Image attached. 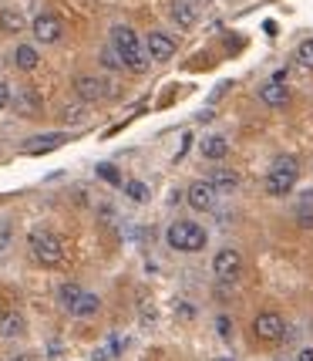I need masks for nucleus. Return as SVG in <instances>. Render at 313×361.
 Wrapping results in <instances>:
<instances>
[{
  "instance_id": "f257e3e1",
  "label": "nucleus",
  "mask_w": 313,
  "mask_h": 361,
  "mask_svg": "<svg viewBox=\"0 0 313 361\" xmlns=\"http://www.w3.org/2000/svg\"><path fill=\"white\" fill-rule=\"evenodd\" d=\"M111 51L122 58V68H132V71H145L148 68V54L141 51L139 34L125 27V24L111 27Z\"/></svg>"
},
{
  "instance_id": "f03ea898",
  "label": "nucleus",
  "mask_w": 313,
  "mask_h": 361,
  "mask_svg": "<svg viewBox=\"0 0 313 361\" xmlns=\"http://www.w3.org/2000/svg\"><path fill=\"white\" fill-rule=\"evenodd\" d=\"M165 243L179 253H199L205 247V230L192 220H175L165 230Z\"/></svg>"
},
{
  "instance_id": "7ed1b4c3",
  "label": "nucleus",
  "mask_w": 313,
  "mask_h": 361,
  "mask_svg": "<svg viewBox=\"0 0 313 361\" xmlns=\"http://www.w3.org/2000/svg\"><path fill=\"white\" fill-rule=\"evenodd\" d=\"M297 183H300V162L297 159L283 156L269 166V173H267V192L269 196H286Z\"/></svg>"
},
{
  "instance_id": "20e7f679",
  "label": "nucleus",
  "mask_w": 313,
  "mask_h": 361,
  "mask_svg": "<svg viewBox=\"0 0 313 361\" xmlns=\"http://www.w3.org/2000/svg\"><path fill=\"white\" fill-rule=\"evenodd\" d=\"M31 253L37 257V264H44V267H58V264L64 260L61 236H54L51 230H34L31 233Z\"/></svg>"
},
{
  "instance_id": "39448f33",
  "label": "nucleus",
  "mask_w": 313,
  "mask_h": 361,
  "mask_svg": "<svg viewBox=\"0 0 313 361\" xmlns=\"http://www.w3.org/2000/svg\"><path fill=\"white\" fill-rule=\"evenodd\" d=\"M253 334H256L260 341L273 345V341H280L283 334H286V321H283V314H276V311H263V314H256V321H253Z\"/></svg>"
},
{
  "instance_id": "423d86ee",
  "label": "nucleus",
  "mask_w": 313,
  "mask_h": 361,
  "mask_svg": "<svg viewBox=\"0 0 313 361\" xmlns=\"http://www.w3.org/2000/svg\"><path fill=\"white\" fill-rule=\"evenodd\" d=\"M212 270H216V277H219L222 283L239 281V274H243V253L233 250V247L219 250L216 253V260H212Z\"/></svg>"
},
{
  "instance_id": "0eeeda50",
  "label": "nucleus",
  "mask_w": 313,
  "mask_h": 361,
  "mask_svg": "<svg viewBox=\"0 0 313 361\" xmlns=\"http://www.w3.org/2000/svg\"><path fill=\"white\" fill-rule=\"evenodd\" d=\"M31 31L41 44H54V41H61L64 24H61V17H54V14H37L31 24Z\"/></svg>"
},
{
  "instance_id": "6e6552de",
  "label": "nucleus",
  "mask_w": 313,
  "mask_h": 361,
  "mask_svg": "<svg viewBox=\"0 0 313 361\" xmlns=\"http://www.w3.org/2000/svg\"><path fill=\"white\" fill-rule=\"evenodd\" d=\"M75 92L81 102H101L111 94V85L105 78H94V75H81V78H75Z\"/></svg>"
},
{
  "instance_id": "1a4fd4ad",
  "label": "nucleus",
  "mask_w": 313,
  "mask_h": 361,
  "mask_svg": "<svg viewBox=\"0 0 313 361\" xmlns=\"http://www.w3.org/2000/svg\"><path fill=\"white\" fill-rule=\"evenodd\" d=\"M145 54H148L152 61H169V58L175 54V41L169 37V34L152 31L148 34V41H145Z\"/></svg>"
},
{
  "instance_id": "9d476101",
  "label": "nucleus",
  "mask_w": 313,
  "mask_h": 361,
  "mask_svg": "<svg viewBox=\"0 0 313 361\" xmlns=\"http://www.w3.org/2000/svg\"><path fill=\"white\" fill-rule=\"evenodd\" d=\"M212 203H216V189L209 186L205 179H199V183H192V186H189V206H192L196 213L212 209Z\"/></svg>"
},
{
  "instance_id": "9b49d317",
  "label": "nucleus",
  "mask_w": 313,
  "mask_h": 361,
  "mask_svg": "<svg viewBox=\"0 0 313 361\" xmlns=\"http://www.w3.org/2000/svg\"><path fill=\"white\" fill-rule=\"evenodd\" d=\"M64 142L61 132H51V135H37V139H27L24 145H20V152L24 156H41V152H54L58 145Z\"/></svg>"
},
{
  "instance_id": "f8f14e48",
  "label": "nucleus",
  "mask_w": 313,
  "mask_h": 361,
  "mask_svg": "<svg viewBox=\"0 0 313 361\" xmlns=\"http://www.w3.org/2000/svg\"><path fill=\"white\" fill-rule=\"evenodd\" d=\"M260 98L267 102L269 109H283V105L290 102V92H286V85H283V81H267V85L260 88Z\"/></svg>"
},
{
  "instance_id": "ddd939ff",
  "label": "nucleus",
  "mask_w": 313,
  "mask_h": 361,
  "mask_svg": "<svg viewBox=\"0 0 313 361\" xmlns=\"http://www.w3.org/2000/svg\"><path fill=\"white\" fill-rule=\"evenodd\" d=\"M199 149H203V159H209V162H219V159L229 156V142L222 135H205Z\"/></svg>"
},
{
  "instance_id": "4468645a",
  "label": "nucleus",
  "mask_w": 313,
  "mask_h": 361,
  "mask_svg": "<svg viewBox=\"0 0 313 361\" xmlns=\"http://www.w3.org/2000/svg\"><path fill=\"white\" fill-rule=\"evenodd\" d=\"M24 331H27V324H24V317L17 314V311H4L0 314V338L11 341V338H20Z\"/></svg>"
},
{
  "instance_id": "2eb2a0df",
  "label": "nucleus",
  "mask_w": 313,
  "mask_h": 361,
  "mask_svg": "<svg viewBox=\"0 0 313 361\" xmlns=\"http://www.w3.org/2000/svg\"><path fill=\"white\" fill-rule=\"evenodd\" d=\"M14 64L20 68V71H34V68L41 64V54H37V47H34V44H17Z\"/></svg>"
},
{
  "instance_id": "dca6fc26",
  "label": "nucleus",
  "mask_w": 313,
  "mask_h": 361,
  "mask_svg": "<svg viewBox=\"0 0 313 361\" xmlns=\"http://www.w3.org/2000/svg\"><path fill=\"white\" fill-rule=\"evenodd\" d=\"M205 183H209V186L216 189V192H233V189L239 186V176H236L233 169H216V173L209 176Z\"/></svg>"
},
{
  "instance_id": "f3484780",
  "label": "nucleus",
  "mask_w": 313,
  "mask_h": 361,
  "mask_svg": "<svg viewBox=\"0 0 313 361\" xmlns=\"http://www.w3.org/2000/svg\"><path fill=\"white\" fill-rule=\"evenodd\" d=\"M196 7L189 4V0H175L172 4V20L179 24V27H196Z\"/></svg>"
},
{
  "instance_id": "a211bd4d",
  "label": "nucleus",
  "mask_w": 313,
  "mask_h": 361,
  "mask_svg": "<svg viewBox=\"0 0 313 361\" xmlns=\"http://www.w3.org/2000/svg\"><path fill=\"white\" fill-rule=\"evenodd\" d=\"M98 307H101V300L94 298V294H88V290H84V294H81V298L75 300V304H71L68 311H71L75 317H91V314H98Z\"/></svg>"
},
{
  "instance_id": "6ab92c4d",
  "label": "nucleus",
  "mask_w": 313,
  "mask_h": 361,
  "mask_svg": "<svg viewBox=\"0 0 313 361\" xmlns=\"http://www.w3.org/2000/svg\"><path fill=\"white\" fill-rule=\"evenodd\" d=\"M11 102L17 105V111L20 115H34V111L41 109V98L31 92V88H24V92H17V94H11Z\"/></svg>"
},
{
  "instance_id": "aec40b11",
  "label": "nucleus",
  "mask_w": 313,
  "mask_h": 361,
  "mask_svg": "<svg viewBox=\"0 0 313 361\" xmlns=\"http://www.w3.org/2000/svg\"><path fill=\"white\" fill-rule=\"evenodd\" d=\"M27 24H24V14L20 11H0V31H7V34H17V31H24Z\"/></svg>"
},
{
  "instance_id": "412c9836",
  "label": "nucleus",
  "mask_w": 313,
  "mask_h": 361,
  "mask_svg": "<svg viewBox=\"0 0 313 361\" xmlns=\"http://www.w3.org/2000/svg\"><path fill=\"white\" fill-rule=\"evenodd\" d=\"M297 64L307 68V71H313V37H307V41L297 44Z\"/></svg>"
},
{
  "instance_id": "4be33fe9",
  "label": "nucleus",
  "mask_w": 313,
  "mask_h": 361,
  "mask_svg": "<svg viewBox=\"0 0 313 361\" xmlns=\"http://www.w3.org/2000/svg\"><path fill=\"white\" fill-rule=\"evenodd\" d=\"M125 196H128V200H135V203H145V200H148V186H145L141 179H128V183H125Z\"/></svg>"
},
{
  "instance_id": "5701e85b",
  "label": "nucleus",
  "mask_w": 313,
  "mask_h": 361,
  "mask_svg": "<svg viewBox=\"0 0 313 361\" xmlns=\"http://www.w3.org/2000/svg\"><path fill=\"white\" fill-rule=\"evenodd\" d=\"M81 294H84V290H81L78 283H61V290H58V300H61L64 307H71V304H75Z\"/></svg>"
},
{
  "instance_id": "b1692460",
  "label": "nucleus",
  "mask_w": 313,
  "mask_h": 361,
  "mask_svg": "<svg viewBox=\"0 0 313 361\" xmlns=\"http://www.w3.org/2000/svg\"><path fill=\"white\" fill-rule=\"evenodd\" d=\"M98 176H101L105 183H111V186H122V176H118V169H115V166H108V162H101V166H98Z\"/></svg>"
},
{
  "instance_id": "393cba45",
  "label": "nucleus",
  "mask_w": 313,
  "mask_h": 361,
  "mask_svg": "<svg viewBox=\"0 0 313 361\" xmlns=\"http://www.w3.org/2000/svg\"><path fill=\"white\" fill-rule=\"evenodd\" d=\"M101 64H105V68H111V71H118V68H122V58H118V54H115V51H101Z\"/></svg>"
},
{
  "instance_id": "a878e982",
  "label": "nucleus",
  "mask_w": 313,
  "mask_h": 361,
  "mask_svg": "<svg viewBox=\"0 0 313 361\" xmlns=\"http://www.w3.org/2000/svg\"><path fill=\"white\" fill-rule=\"evenodd\" d=\"M64 118H68V122H81V118H84V111H81V105H68Z\"/></svg>"
},
{
  "instance_id": "bb28decb",
  "label": "nucleus",
  "mask_w": 313,
  "mask_h": 361,
  "mask_svg": "<svg viewBox=\"0 0 313 361\" xmlns=\"http://www.w3.org/2000/svg\"><path fill=\"white\" fill-rule=\"evenodd\" d=\"M175 314L182 317V321H192V317H196V307H192V304H179V307H175Z\"/></svg>"
},
{
  "instance_id": "cd10ccee",
  "label": "nucleus",
  "mask_w": 313,
  "mask_h": 361,
  "mask_svg": "<svg viewBox=\"0 0 313 361\" xmlns=\"http://www.w3.org/2000/svg\"><path fill=\"white\" fill-rule=\"evenodd\" d=\"M216 331H219L222 338H229V331H233V328H229V317H226V314L216 317Z\"/></svg>"
},
{
  "instance_id": "c85d7f7f",
  "label": "nucleus",
  "mask_w": 313,
  "mask_h": 361,
  "mask_svg": "<svg viewBox=\"0 0 313 361\" xmlns=\"http://www.w3.org/2000/svg\"><path fill=\"white\" fill-rule=\"evenodd\" d=\"M11 105V88H7V81H0V109H7Z\"/></svg>"
},
{
  "instance_id": "c756f323",
  "label": "nucleus",
  "mask_w": 313,
  "mask_h": 361,
  "mask_svg": "<svg viewBox=\"0 0 313 361\" xmlns=\"http://www.w3.org/2000/svg\"><path fill=\"white\" fill-rule=\"evenodd\" d=\"M7 243H11V226H7V223H0V250H4Z\"/></svg>"
},
{
  "instance_id": "7c9ffc66",
  "label": "nucleus",
  "mask_w": 313,
  "mask_h": 361,
  "mask_svg": "<svg viewBox=\"0 0 313 361\" xmlns=\"http://www.w3.org/2000/svg\"><path fill=\"white\" fill-rule=\"evenodd\" d=\"M300 223H303V226H313V213H310V209H300Z\"/></svg>"
},
{
  "instance_id": "2f4dec72",
  "label": "nucleus",
  "mask_w": 313,
  "mask_h": 361,
  "mask_svg": "<svg viewBox=\"0 0 313 361\" xmlns=\"http://www.w3.org/2000/svg\"><path fill=\"white\" fill-rule=\"evenodd\" d=\"M297 361H313V348H303V351H297Z\"/></svg>"
},
{
  "instance_id": "473e14b6",
  "label": "nucleus",
  "mask_w": 313,
  "mask_h": 361,
  "mask_svg": "<svg viewBox=\"0 0 313 361\" xmlns=\"http://www.w3.org/2000/svg\"><path fill=\"white\" fill-rule=\"evenodd\" d=\"M11 361H37V358H34V355H27V351H20V355H14Z\"/></svg>"
},
{
  "instance_id": "72a5a7b5",
  "label": "nucleus",
  "mask_w": 313,
  "mask_h": 361,
  "mask_svg": "<svg viewBox=\"0 0 313 361\" xmlns=\"http://www.w3.org/2000/svg\"><path fill=\"white\" fill-rule=\"evenodd\" d=\"M216 361H233V358H216Z\"/></svg>"
},
{
  "instance_id": "f704fd0d",
  "label": "nucleus",
  "mask_w": 313,
  "mask_h": 361,
  "mask_svg": "<svg viewBox=\"0 0 313 361\" xmlns=\"http://www.w3.org/2000/svg\"><path fill=\"white\" fill-rule=\"evenodd\" d=\"M280 361H283V358H280Z\"/></svg>"
}]
</instances>
